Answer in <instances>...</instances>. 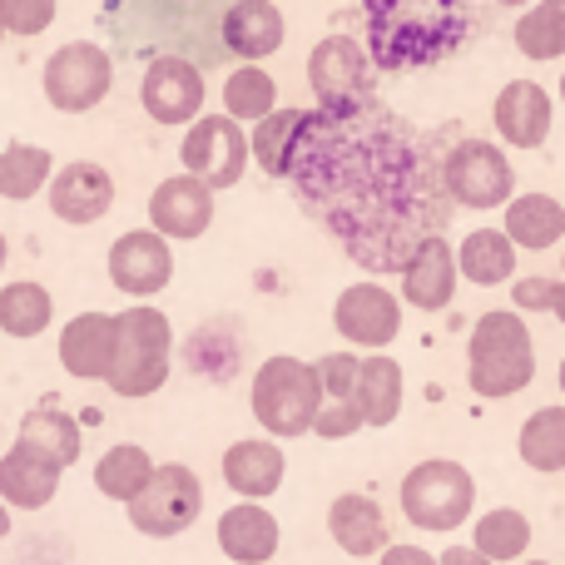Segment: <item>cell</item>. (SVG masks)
I'll list each match as a JSON object with an SVG mask.
<instances>
[{"instance_id": "cell-8", "label": "cell", "mask_w": 565, "mask_h": 565, "mask_svg": "<svg viewBox=\"0 0 565 565\" xmlns=\"http://www.w3.org/2000/svg\"><path fill=\"white\" fill-rule=\"evenodd\" d=\"M125 507H129V526H135L139 536L169 541L199 521V511H204V487H199V477L189 467L164 461V467L149 471V481L135 491V501H125Z\"/></svg>"}, {"instance_id": "cell-13", "label": "cell", "mask_w": 565, "mask_h": 565, "mask_svg": "<svg viewBox=\"0 0 565 565\" xmlns=\"http://www.w3.org/2000/svg\"><path fill=\"white\" fill-rule=\"evenodd\" d=\"M332 328L348 342H358V348L382 352L402 332V302L382 282H352L332 302Z\"/></svg>"}, {"instance_id": "cell-24", "label": "cell", "mask_w": 565, "mask_h": 565, "mask_svg": "<svg viewBox=\"0 0 565 565\" xmlns=\"http://www.w3.org/2000/svg\"><path fill=\"white\" fill-rule=\"evenodd\" d=\"M328 531H332V541L358 561L387 551V516H382V507L372 497H362V491H348V497L332 501Z\"/></svg>"}, {"instance_id": "cell-11", "label": "cell", "mask_w": 565, "mask_h": 565, "mask_svg": "<svg viewBox=\"0 0 565 565\" xmlns=\"http://www.w3.org/2000/svg\"><path fill=\"white\" fill-rule=\"evenodd\" d=\"M179 159L184 174L204 179L209 189H234L248 169V135L228 115H199L179 145Z\"/></svg>"}, {"instance_id": "cell-4", "label": "cell", "mask_w": 565, "mask_h": 565, "mask_svg": "<svg viewBox=\"0 0 565 565\" xmlns=\"http://www.w3.org/2000/svg\"><path fill=\"white\" fill-rule=\"evenodd\" d=\"M169 352H174V328L159 308H125L115 318V358H109V392L115 397H149L169 382Z\"/></svg>"}, {"instance_id": "cell-46", "label": "cell", "mask_w": 565, "mask_h": 565, "mask_svg": "<svg viewBox=\"0 0 565 565\" xmlns=\"http://www.w3.org/2000/svg\"><path fill=\"white\" fill-rule=\"evenodd\" d=\"M561 99H565V75H561Z\"/></svg>"}, {"instance_id": "cell-47", "label": "cell", "mask_w": 565, "mask_h": 565, "mask_svg": "<svg viewBox=\"0 0 565 565\" xmlns=\"http://www.w3.org/2000/svg\"><path fill=\"white\" fill-rule=\"evenodd\" d=\"M526 565H546V561H526Z\"/></svg>"}, {"instance_id": "cell-25", "label": "cell", "mask_w": 565, "mask_h": 565, "mask_svg": "<svg viewBox=\"0 0 565 565\" xmlns=\"http://www.w3.org/2000/svg\"><path fill=\"white\" fill-rule=\"evenodd\" d=\"M282 471H288V461H282L278 441H234V447L224 451V481L244 501L274 497L282 487Z\"/></svg>"}, {"instance_id": "cell-27", "label": "cell", "mask_w": 565, "mask_h": 565, "mask_svg": "<svg viewBox=\"0 0 565 565\" xmlns=\"http://www.w3.org/2000/svg\"><path fill=\"white\" fill-rule=\"evenodd\" d=\"M507 238L516 248H556L565 238V209L556 204L551 194H521V199H507Z\"/></svg>"}, {"instance_id": "cell-29", "label": "cell", "mask_w": 565, "mask_h": 565, "mask_svg": "<svg viewBox=\"0 0 565 565\" xmlns=\"http://www.w3.org/2000/svg\"><path fill=\"white\" fill-rule=\"evenodd\" d=\"M308 119H312V109H274V115L258 119V129H254V139H248V149L258 154L264 174H274V179L288 174V159H292V149H298V139H302V129H308Z\"/></svg>"}, {"instance_id": "cell-42", "label": "cell", "mask_w": 565, "mask_h": 565, "mask_svg": "<svg viewBox=\"0 0 565 565\" xmlns=\"http://www.w3.org/2000/svg\"><path fill=\"white\" fill-rule=\"evenodd\" d=\"M0 536H10V507H0Z\"/></svg>"}, {"instance_id": "cell-15", "label": "cell", "mask_w": 565, "mask_h": 565, "mask_svg": "<svg viewBox=\"0 0 565 565\" xmlns=\"http://www.w3.org/2000/svg\"><path fill=\"white\" fill-rule=\"evenodd\" d=\"M149 224H154L159 238H179V244L209 234V224H214V189L194 174L164 179L149 194Z\"/></svg>"}, {"instance_id": "cell-30", "label": "cell", "mask_w": 565, "mask_h": 565, "mask_svg": "<svg viewBox=\"0 0 565 565\" xmlns=\"http://www.w3.org/2000/svg\"><path fill=\"white\" fill-rule=\"evenodd\" d=\"M50 174H55L50 149H40V145H6L0 149V199L25 204V199H35L40 189L50 184Z\"/></svg>"}, {"instance_id": "cell-43", "label": "cell", "mask_w": 565, "mask_h": 565, "mask_svg": "<svg viewBox=\"0 0 565 565\" xmlns=\"http://www.w3.org/2000/svg\"><path fill=\"white\" fill-rule=\"evenodd\" d=\"M6 254H10V248H6V234H0V268H6Z\"/></svg>"}, {"instance_id": "cell-44", "label": "cell", "mask_w": 565, "mask_h": 565, "mask_svg": "<svg viewBox=\"0 0 565 565\" xmlns=\"http://www.w3.org/2000/svg\"><path fill=\"white\" fill-rule=\"evenodd\" d=\"M497 6H531V0H497Z\"/></svg>"}, {"instance_id": "cell-17", "label": "cell", "mask_w": 565, "mask_h": 565, "mask_svg": "<svg viewBox=\"0 0 565 565\" xmlns=\"http://www.w3.org/2000/svg\"><path fill=\"white\" fill-rule=\"evenodd\" d=\"M402 298L417 312L451 308V298H457V254H451V244L441 234L422 238L417 254L407 258V268H402Z\"/></svg>"}, {"instance_id": "cell-6", "label": "cell", "mask_w": 565, "mask_h": 565, "mask_svg": "<svg viewBox=\"0 0 565 565\" xmlns=\"http://www.w3.org/2000/svg\"><path fill=\"white\" fill-rule=\"evenodd\" d=\"M471 507H477V481L461 461H417L402 481V511L422 531H457L471 516Z\"/></svg>"}, {"instance_id": "cell-35", "label": "cell", "mask_w": 565, "mask_h": 565, "mask_svg": "<svg viewBox=\"0 0 565 565\" xmlns=\"http://www.w3.org/2000/svg\"><path fill=\"white\" fill-rule=\"evenodd\" d=\"M224 109H228V119H248V125H258L264 115L278 109V79L258 65H238L224 85Z\"/></svg>"}, {"instance_id": "cell-19", "label": "cell", "mask_w": 565, "mask_h": 565, "mask_svg": "<svg viewBox=\"0 0 565 565\" xmlns=\"http://www.w3.org/2000/svg\"><path fill=\"white\" fill-rule=\"evenodd\" d=\"M109 358H115V318L109 312H79L60 332V362L79 382H105Z\"/></svg>"}, {"instance_id": "cell-48", "label": "cell", "mask_w": 565, "mask_h": 565, "mask_svg": "<svg viewBox=\"0 0 565 565\" xmlns=\"http://www.w3.org/2000/svg\"><path fill=\"white\" fill-rule=\"evenodd\" d=\"M0 35H6V30H0Z\"/></svg>"}, {"instance_id": "cell-37", "label": "cell", "mask_w": 565, "mask_h": 565, "mask_svg": "<svg viewBox=\"0 0 565 565\" xmlns=\"http://www.w3.org/2000/svg\"><path fill=\"white\" fill-rule=\"evenodd\" d=\"M55 25V0H0V30L6 35H40Z\"/></svg>"}, {"instance_id": "cell-9", "label": "cell", "mask_w": 565, "mask_h": 565, "mask_svg": "<svg viewBox=\"0 0 565 565\" xmlns=\"http://www.w3.org/2000/svg\"><path fill=\"white\" fill-rule=\"evenodd\" d=\"M367 50L348 35H328L322 45H312L308 55V85L318 95V109L328 119H352L372 105V85H367Z\"/></svg>"}, {"instance_id": "cell-28", "label": "cell", "mask_w": 565, "mask_h": 565, "mask_svg": "<svg viewBox=\"0 0 565 565\" xmlns=\"http://www.w3.org/2000/svg\"><path fill=\"white\" fill-rule=\"evenodd\" d=\"M457 268L467 282L477 288H497V282H511L516 278V244L497 228H477V234L461 238L457 248Z\"/></svg>"}, {"instance_id": "cell-1", "label": "cell", "mask_w": 565, "mask_h": 565, "mask_svg": "<svg viewBox=\"0 0 565 565\" xmlns=\"http://www.w3.org/2000/svg\"><path fill=\"white\" fill-rule=\"evenodd\" d=\"M451 129L412 145L407 129L377 105L352 119L312 109L288 174L308 214L367 274H402L422 238L441 234L451 199L441 194V149Z\"/></svg>"}, {"instance_id": "cell-38", "label": "cell", "mask_w": 565, "mask_h": 565, "mask_svg": "<svg viewBox=\"0 0 565 565\" xmlns=\"http://www.w3.org/2000/svg\"><path fill=\"white\" fill-rule=\"evenodd\" d=\"M511 298H516V308L551 312V298H556V278H521V282H511Z\"/></svg>"}, {"instance_id": "cell-2", "label": "cell", "mask_w": 565, "mask_h": 565, "mask_svg": "<svg viewBox=\"0 0 565 565\" xmlns=\"http://www.w3.org/2000/svg\"><path fill=\"white\" fill-rule=\"evenodd\" d=\"M362 25L377 70H422L467 45L471 0H362Z\"/></svg>"}, {"instance_id": "cell-45", "label": "cell", "mask_w": 565, "mask_h": 565, "mask_svg": "<svg viewBox=\"0 0 565 565\" xmlns=\"http://www.w3.org/2000/svg\"><path fill=\"white\" fill-rule=\"evenodd\" d=\"M561 392H565V358H561Z\"/></svg>"}, {"instance_id": "cell-39", "label": "cell", "mask_w": 565, "mask_h": 565, "mask_svg": "<svg viewBox=\"0 0 565 565\" xmlns=\"http://www.w3.org/2000/svg\"><path fill=\"white\" fill-rule=\"evenodd\" d=\"M377 565H437V556L422 546H387L377 551Z\"/></svg>"}, {"instance_id": "cell-3", "label": "cell", "mask_w": 565, "mask_h": 565, "mask_svg": "<svg viewBox=\"0 0 565 565\" xmlns=\"http://www.w3.org/2000/svg\"><path fill=\"white\" fill-rule=\"evenodd\" d=\"M536 377V342H531V322H521V312H481L471 328L467 348V382L477 397H516Z\"/></svg>"}, {"instance_id": "cell-18", "label": "cell", "mask_w": 565, "mask_h": 565, "mask_svg": "<svg viewBox=\"0 0 565 565\" xmlns=\"http://www.w3.org/2000/svg\"><path fill=\"white\" fill-rule=\"evenodd\" d=\"M491 119H497V135L511 149H541L551 135V95L531 79H511L491 105Z\"/></svg>"}, {"instance_id": "cell-20", "label": "cell", "mask_w": 565, "mask_h": 565, "mask_svg": "<svg viewBox=\"0 0 565 565\" xmlns=\"http://www.w3.org/2000/svg\"><path fill=\"white\" fill-rule=\"evenodd\" d=\"M282 35H288V25H282V10L274 0H234L224 10V45L234 55H244L248 65L278 55Z\"/></svg>"}, {"instance_id": "cell-5", "label": "cell", "mask_w": 565, "mask_h": 565, "mask_svg": "<svg viewBox=\"0 0 565 565\" xmlns=\"http://www.w3.org/2000/svg\"><path fill=\"white\" fill-rule=\"evenodd\" d=\"M322 402V382L312 362L298 358H268L254 377V417L268 437H302L312 431V417H318Z\"/></svg>"}, {"instance_id": "cell-34", "label": "cell", "mask_w": 565, "mask_h": 565, "mask_svg": "<svg viewBox=\"0 0 565 565\" xmlns=\"http://www.w3.org/2000/svg\"><path fill=\"white\" fill-rule=\"evenodd\" d=\"M526 546H531V521L521 516L516 507H497V511H487V516L477 521V556H487L491 565L497 561H521L526 556Z\"/></svg>"}, {"instance_id": "cell-14", "label": "cell", "mask_w": 565, "mask_h": 565, "mask_svg": "<svg viewBox=\"0 0 565 565\" xmlns=\"http://www.w3.org/2000/svg\"><path fill=\"white\" fill-rule=\"evenodd\" d=\"M174 278V254H169V238H159L154 228H129L115 238L109 248V282L129 298H154L169 288Z\"/></svg>"}, {"instance_id": "cell-22", "label": "cell", "mask_w": 565, "mask_h": 565, "mask_svg": "<svg viewBox=\"0 0 565 565\" xmlns=\"http://www.w3.org/2000/svg\"><path fill=\"white\" fill-rule=\"evenodd\" d=\"M20 447H30L35 457H45L50 467H75L79 461V447H85V437H79V422L70 417L65 407H55V397H45L40 407H30L25 417H20Z\"/></svg>"}, {"instance_id": "cell-40", "label": "cell", "mask_w": 565, "mask_h": 565, "mask_svg": "<svg viewBox=\"0 0 565 565\" xmlns=\"http://www.w3.org/2000/svg\"><path fill=\"white\" fill-rule=\"evenodd\" d=\"M437 565H491V561L477 556L471 546H451V551H441V556H437Z\"/></svg>"}, {"instance_id": "cell-12", "label": "cell", "mask_w": 565, "mask_h": 565, "mask_svg": "<svg viewBox=\"0 0 565 565\" xmlns=\"http://www.w3.org/2000/svg\"><path fill=\"white\" fill-rule=\"evenodd\" d=\"M204 75H199L194 60L184 55H159L149 60L145 85H139V105L154 125H194L199 109H204Z\"/></svg>"}, {"instance_id": "cell-31", "label": "cell", "mask_w": 565, "mask_h": 565, "mask_svg": "<svg viewBox=\"0 0 565 565\" xmlns=\"http://www.w3.org/2000/svg\"><path fill=\"white\" fill-rule=\"evenodd\" d=\"M55 318V302L40 282H6L0 288V332L6 338H40Z\"/></svg>"}, {"instance_id": "cell-36", "label": "cell", "mask_w": 565, "mask_h": 565, "mask_svg": "<svg viewBox=\"0 0 565 565\" xmlns=\"http://www.w3.org/2000/svg\"><path fill=\"white\" fill-rule=\"evenodd\" d=\"M516 50L526 60H561L565 55V0H541L536 10L516 20Z\"/></svg>"}, {"instance_id": "cell-16", "label": "cell", "mask_w": 565, "mask_h": 565, "mask_svg": "<svg viewBox=\"0 0 565 565\" xmlns=\"http://www.w3.org/2000/svg\"><path fill=\"white\" fill-rule=\"evenodd\" d=\"M115 209V179H109L105 164H89V159H75L60 174H50V214L60 224H99V218Z\"/></svg>"}, {"instance_id": "cell-33", "label": "cell", "mask_w": 565, "mask_h": 565, "mask_svg": "<svg viewBox=\"0 0 565 565\" xmlns=\"http://www.w3.org/2000/svg\"><path fill=\"white\" fill-rule=\"evenodd\" d=\"M516 447L531 471H565V407H541L526 417Z\"/></svg>"}, {"instance_id": "cell-7", "label": "cell", "mask_w": 565, "mask_h": 565, "mask_svg": "<svg viewBox=\"0 0 565 565\" xmlns=\"http://www.w3.org/2000/svg\"><path fill=\"white\" fill-rule=\"evenodd\" d=\"M441 194L451 209H497L516 194V169L491 139H457L441 149Z\"/></svg>"}, {"instance_id": "cell-23", "label": "cell", "mask_w": 565, "mask_h": 565, "mask_svg": "<svg viewBox=\"0 0 565 565\" xmlns=\"http://www.w3.org/2000/svg\"><path fill=\"white\" fill-rule=\"evenodd\" d=\"M60 491V467H50L45 457H35L30 447H10L0 457V507H15V511H40L50 507Z\"/></svg>"}, {"instance_id": "cell-32", "label": "cell", "mask_w": 565, "mask_h": 565, "mask_svg": "<svg viewBox=\"0 0 565 565\" xmlns=\"http://www.w3.org/2000/svg\"><path fill=\"white\" fill-rule=\"evenodd\" d=\"M149 471H154L149 451L135 447V441H119V447H109L105 457L95 461V487H99V497H109V501H135V491L149 481Z\"/></svg>"}, {"instance_id": "cell-21", "label": "cell", "mask_w": 565, "mask_h": 565, "mask_svg": "<svg viewBox=\"0 0 565 565\" xmlns=\"http://www.w3.org/2000/svg\"><path fill=\"white\" fill-rule=\"evenodd\" d=\"M218 551L234 565H264L278 556V516H268L258 501H238L218 516Z\"/></svg>"}, {"instance_id": "cell-26", "label": "cell", "mask_w": 565, "mask_h": 565, "mask_svg": "<svg viewBox=\"0 0 565 565\" xmlns=\"http://www.w3.org/2000/svg\"><path fill=\"white\" fill-rule=\"evenodd\" d=\"M358 412H362V427H392L402 412V392H407V377H402V362L382 358H358Z\"/></svg>"}, {"instance_id": "cell-10", "label": "cell", "mask_w": 565, "mask_h": 565, "mask_svg": "<svg viewBox=\"0 0 565 565\" xmlns=\"http://www.w3.org/2000/svg\"><path fill=\"white\" fill-rule=\"evenodd\" d=\"M115 85V65H109L105 45H89V40H75V45H60L55 55L45 60V99L60 109V115H85Z\"/></svg>"}, {"instance_id": "cell-41", "label": "cell", "mask_w": 565, "mask_h": 565, "mask_svg": "<svg viewBox=\"0 0 565 565\" xmlns=\"http://www.w3.org/2000/svg\"><path fill=\"white\" fill-rule=\"evenodd\" d=\"M551 312L565 322V282H556V298H551Z\"/></svg>"}]
</instances>
